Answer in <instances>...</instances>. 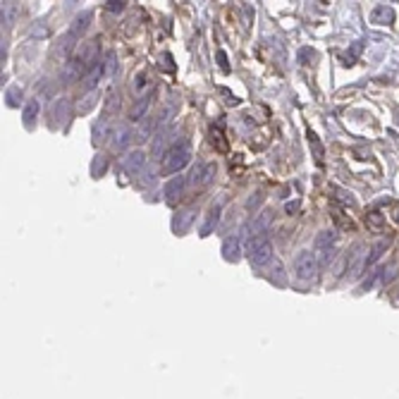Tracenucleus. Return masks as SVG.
Returning a JSON list of instances; mask_svg holds the SVG:
<instances>
[{"label":"nucleus","instance_id":"obj_1","mask_svg":"<svg viewBox=\"0 0 399 399\" xmlns=\"http://www.w3.org/2000/svg\"><path fill=\"white\" fill-rule=\"evenodd\" d=\"M189 158H191V143H189V139L174 143L170 151L165 153L163 172H165V174H174V172H179L187 163H189Z\"/></svg>","mask_w":399,"mask_h":399},{"label":"nucleus","instance_id":"obj_2","mask_svg":"<svg viewBox=\"0 0 399 399\" xmlns=\"http://www.w3.org/2000/svg\"><path fill=\"white\" fill-rule=\"evenodd\" d=\"M294 275L299 280H313L318 275V258L313 251H301L294 258Z\"/></svg>","mask_w":399,"mask_h":399},{"label":"nucleus","instance_id":"obj_3","mask_svg":"<svg viewBox=\"0 0 399 399\" xmlns=\"http://www.w3.org/2000/svg\"><path fill=\"white\" fill-rule=\"evenodd\" d=\"M249 258L254 265H265L273 258V246L268 242V237H256L249 239Z\"/></svg>","mask_w":399,"mask_h":399},{"label":"nucleus","instance_id":"obj_4","mask_svg":"<svg viewBox=\"0 0 399 399\" xmlns=\"http://www.w3.org/2000/svg\"><path fill=\"white\" fill-rule=\"evenodd\" d=\"M332 246H335V232H320L315 237V258H318V265H328L330 258H332Z\"/></svg>","mask_w":399,"mask_h":399},{"label":"nucleus","instance_id":"obj_5","mask_svg":"<svg viewBox=\"0 0 399 399\" xmlns=\"http://www.w3.org/2000/svg\"><path fill=\"white\" fill-rule=\"evenodd\" d=\"M368 268V254H366V246H359L351 256H349V278H359L364 270Z\"/></svg>","mask_w":399,"mask_h":399},{"label":"nucleus","instance_id":"obj_6","mask_svg":"<svg viewBox=\"0 0 399 399\" xmlns=\"http://www.w3.org/2000/svg\"><path fill=\"white\" fill-rule=\"evenodd\" d=\"M194 220H196V210H194V208H187V210L177 213L174 220H172V232H174V234H184L187 229L194 225Z\"/></svg>","mask_w":399,"mask_h":399},{"label":"nucleus","instance_id":"obj_7","mask_svg":"<svg viewBox=\"0 0 399 399\" xmlns=\"http://www.w3.org/2000/svg\"><path fill=\"white\" fill-rule=\"evenodd\" d=\"M184 187H187V177H182V174L172 177L170 182L165 184V196H168V201L182 199V194H184Z\"/></svg>","mask_w":399,"mask_h":399},{"label":"nucleus","instance_id":"obj_8","mask_svg":"<svg viewBox=\"0 0 399 399\" xmlns=\"http://www.w3.org/2000/svg\"><path fill=\"white\" fill-rule=\"evenodd\" d=\"M273 225V215L270 213H260L256 215V220H254V225H251V239H256V237H265L268 234V229Z\"/></svg>","mask_w":399,"mask_h":399},{"label":"nucleus","instance_id":"obj_9","mask_svg":"<svg viewBox=\"0 0 399 399\" xmlns=\"http://www.w3.org/2000/svg\"><path fill=\"white\" fill-rule=\"evenodd\" d=\"M103 72H105V65L101 62V60H96L93 62V67L86 72V77H84V86L91 91V88H96V84L101 82V77H103Z\"/></svg>","mask_w":399,"mask_h":399},{"label":"nucleus","instance_id":"obj_10","mask_svg":"<svg viewBox=\"0 0 399 399\" xmlns=\"http://www.w3.org/2000/svg\"><path fill=\"white\" fill-rule=\"evenodd\" d=\"M122 165H124V170L127 172H139L143 165H146V156H143L141 151H132V153L124 158Z\"/></svg>","mask_w":399,"mask_h":399},{"label":"nucleus","instance_id":"obj_11","mask_svg":"<svg viewBox=\"0 0 399 399\" xmlns=\"http://www.w3.org/2000/svg\"><path fill=\"white\" fill-rule=\"evenodd\" d=\"M220 210H223V206L218 203V206H213L210 210H208V218H206V223H203V227H201V237H208L213 227L218 225V220H220Z\"/></svg>","mask_w":399,"mask_h":399},{"label":"nucleus","instance_id":"obj_12","mask_svg":"<svg viewBox=\"0 0 399 399\" xmlns=\"http://www.w3.org/2000/svg\"><path fill=\"white\" fill-rule=\"evenodd\" d=\"M88 22H91V12H84V15H79L74 22H72V27H69V36H74V38H79L82 34H84L86 29H88Z\"/></svg>","mask_w":399,"mask_h":399},{"label":"nucleus","instance_id":"obj_13","mask_svg":"<svg viewBox=\"0 0 399 399\" xmlns=\"http://www.w3.org/2000/svg\"><path fill=\"white\" fill-rule=\"evenodd\" d=\"M223 256H225V260H237L239 258V237H227L223 242Z\"/></svg>","mask_w":399,"mask_h":399},{"label":"nucleus","instance_id":"obj_14","mask_svg":"<svg viewBox=\"0 0 399 399\" xmlns=\"http://www.w3.org/2000/svg\"><path fill=\"white\" fill-rule=\"evenodd\" d=\"M38 110H41V105H38V101H36V98H31V101H27V103H24V124H27V127H31V124H34V120H36Z\"/></svg>","mask_w":399,"mask_h":399},{"label":"nucleus","instance_id":"obj_15","mask_svg":"<svg viewBox=\"0 0 399 399\" xmlns=\"http://www.w3.org/2000/svg\"><path fill=\"white\" fill-rule=\"evenodd\" d=\"M210 143H213L218 151H227V141H225V137H223V129H220V124L210 129Z\"/></svg>","mask_w":399,"mask_h":399},{"label":"nucleus","instance_id":"obj_16","mask_svg":"<svg viewBox=\"0 0 399 399\" xmlns=\"http://www.w3.org/2000/svg\"><path fill=\"white\" fill-rule=\"evenodd\" d=\"M129 139H132V129L129 127H120L117 132H115V146L117 148H122V146H127L129 143Z\"/></svg>","mask_w":399,"mask_h":399},{"label":"nucleus","instance_id":"obj_17","mask_svg":"<svg viewBox=\"0 0 399 399\" xmlns=\"http://www.w3.org/2000/svg\"><path fill=\"white\" fill-rule=\"evenodd\" d=\"M373 22H392V10L387 5H380L373 10Z\"/></svg>","mask_w":399,"mask_h":399},{"label":"nucleus","instance_id":"obj_18","mask_svg":"<svg viewBox=\"0 0 399 399\" xmlns=\"http://www.w3.org/2000/svg\"><path fill=\"white\" fill-rule=\"evenodd\" d=\"M19 98H22V91H19V88H7L5 101H7V105H10V108H15V105L19 103Z\"/></svg>","mask_w":399,"mask_h":399},{"label":"nucleus","instance_id":"obj_19","mask_svg":"<svg viewBox=\"0 0 399 399\" xmlns=\"http://www.w3.org/2000/svg\"><path fill=\"white\" fill-rule=\"evenodd\" d=\"M148 105H151V93H148L146 98H141V105L137 103V108L132 110V120H137V117H141V115L146 113V108H148Z\"/></svg>","mask_w":399,"mask_h":399},{"label":"nucleus","instance_id":"obj_20","mask_svg":"<svg viewBox=\"0 0 399 399\" xmlns=\"http://www.w3.org/2000/svg\"><path fill=\"white\" fill-rule=\"evenodd\" d=\"M203 174H206V165L199 163V165L191 170V184H203Z\"/></svg>","mask_w":399,"mask_h":399},{"label":"nucleus","instance_id":"obj_21","mask_svg":"<svg viewBox=\"0 0 399 399\" xmlns=\"http://www.w3.org/2000/svg\"><path fill=\"white\" fill-rule=\"evenodd\" d=\"M366 220H368V225H371L373 229H380V227H382V215H380V213H371Z\"/></svg>","mask_w":399,"mask_h":399},{"label":"nucleus","instance_id":"obj_22","mask_svg":"<svg viewBox=\"0 0 399 399\" xmlns=\"http://www.w3.org/2000/svg\"><path fill=\"white\" fill-rule=\"evenodd\" d=\"M309 141H311V146H313V151H315V158L320 160L323 158V148H320V143H318V137H315L313 132H309Z\"/></svg>","mask_w":399,"mask_h":399},{"label":"nucleus","instance_id":"obj_23","mask_svg":"<svg viewBox=\"0 0 399 399\" xmlns=\"http://www.w3.org/2000/svg\"><path fill=\"white\" fill-rule=\"evenodd\" d=\"M382 251H385V242H380V244H378V246L373 249V254L368 256V265H373V263H375L378 258L382 256Z\"/></svg>","mask_w":399,"mask_h":399},{"label":"nucleus","instance_id":"obj_24","mask_svg":"<svg viewBox=\"0 0 399 399\" xmlns=\"http://www.w3.org/2000/svg\"><path fill=\"white\" fill-rule=\"evenodd\" d=\"M124 5H127V2H117V0H110V2H105V7H108L110 12H122V10H124Z\"/></svg>","mask_w":399,"mask_h":399},{"label":"nucleus","instance_id":"obj_25","mask_svg":"<svg viewBox=\"0 0 399 399\" xmlns=\"http://www.w3.org/2000/svg\"><path fill=\"white\" fill-rule=\"evenodd\" d=\"M213 174H215V165L208 163V165H206V174H203V184H208V182L213 179Z\"/></svg>","mask_w":399,"mask_h":399},{"label":"nucleus","instance_id":"obj_26","mask_svg":"<svg viewBox=\"0 0 399 399\" xmlns=\"http://www.w3.org/2000/svg\"><path fill=\"white\" fill-rule=\"evenodd\" d=\"M218 60H220V67H223V69H229V65H227V55H225L223 51H218Z\"/></svg>","mask_w":399,"mask_h":399},{"label":"nucleus","instance_id":"obj_27","mask_svg":"<svg viewBox=\"0 0 399 399\" xmlns=\"http://www.w3.org/2000/svg\"><path fill=\"white\" fill-rule=\"evenodd\" d=\"M143 86H146V72L137 74V88H143Z\"/></svg>","mask_w":399,"mask_h":399},{"label":"nucleus","instance_id":"obj_28","mask_svg":"<svg viewBox=\"0 0 399 399\" xmlns=\"http://www.w3.org/2000/svg\"><path fill=\"white\" fill-rule=\"evenodd\" d=\"M309 57H313V51H309V48H304L301 53H299V60L304 62V60H309Z\"/></svg>","mask_w":399,"mask_h":399}]
</instances>
